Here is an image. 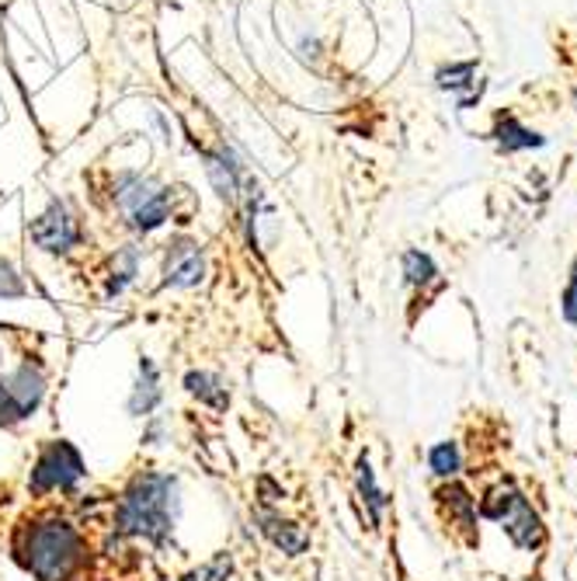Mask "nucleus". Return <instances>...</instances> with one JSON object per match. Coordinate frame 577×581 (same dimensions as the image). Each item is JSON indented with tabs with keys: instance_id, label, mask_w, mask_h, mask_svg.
<instances>
[{
	"instance_id": "obj_1",
	"label": "nucleus",
	"mask_w": 577,
	"mask_h": 581,
	"mask_svg": "<svg viewBox=\"0 0 577 581\" xmlns=\"http://www.w3.org/2000/svg\"><path fill=\"white\" fill-rule=\"evenodd\" d=\"M14 561L35 581H77L87 568V540L70 519L39 516L18 526Z\"/></svg>"
},
{
	"instance_id": "obj_2",
	"label": "nucleus",
	"mask_w": 577,
	"mask_h": 581,
	"mask_svg": "<svg viewBox=\"0 0 577 581\" xmlns=\"http://www.w3.org/2000/svg\"><path fill=\"white\" fill-rule=\"evenodd\" d=\"M178 519V477L160 470H139L115 505V537L167 543Z\"/></svg>"
},
{
	"instance_id": "obj_3",
	"label": "nucleus",
	"mask_w": 577,
	"mask_h": 581,
	"mask_svg": "<svg viewBox=\"0 0 577 581\" xmlns=\"http://www.w3.org/2000/svg\"><path fill=\"white\" fill-rule=\"evenodd\" d=\"M112 206L129 230L154 234L171 220V188L139 172H118L112 181Z\"/></svg>"
},
{
	"instance_id": "obj_4",
	"label": "nucleus",
	"mask_w": 577,
	"mask_h": 581,
	"mask_svg": "<svg viewBox=\"0 0 577 581\" xmlns=\"http://www.w3.org/2000/svg\"><path fill=\"white\" fill-rule=\"evenodd\" d=\"M484 516L494 519V522H501V529L508 532V540L518 550H536L546 540V529H543L539 512L512 488V484H504V488H494L484 498Z\"/></svg>"
},
{
	"instance_id": "obj_5",
	"label": "nucleus",
	"mask_w": 577,
	"mask_h": 581,
	"mask_svg": "<svg viewBox=\"0 0 577 581\" xmlns=\"http://www.w3.org/2000/svg\"><path fill=\"white\" fill-rule=\"evenodd\" d=\"M84 459L81 453L70 446L66 439H56V443H45L35 456L32 464V477H29V491L35 498H45V495H70L84 480Z\"/></svg>"
},
{
	"instance_id": "obj_6",
	"label": "nucleus",
	"mask_w": 577,
	"mask_h": 581,
	"mask_svg": "<svg viewBox=\"0 0 577 581\" xmlns=\"http://www.w3.org/2000/svg\"><path fill=\"white\" fill-rule=\"evenodd\" d=\"M29 240L45 255H70L84 240V227L66 203H50L45 212H39L32 220Z\"/></svg>"
},
{
	"instance_id": "obj_7",
	"label": "nucleus",
	"mask_w": 577,
	"mask_h": 581,
	"mask_svg": "<svg viewBox=\"0 0 577 581\" xmlns=\"http://www.w3.org/2000/svg\"><path fill=\"white\" fill-rule=\"evenodd\" d=\"M206 279V255L199 251L196 240H175L167 245V258H164V286L171 289H191Z\"/></svg>"
},
{
	"instance_id": "obj_8",
	"label": "nucleus",
	"mask_w": 577,
	"mask_h": 581,
	"mask_svg": "<svg viewBox=\"0 0 577 581\" xmlns=\"http://www.w3.org/2000/svg\"><path fill=\"white\" fill-rule=\"evenodd\" d=\"M436 498H439V505H442V512H445L449 526L460 529L470 543H476V501L470 498V491L463 488V484L449 480L445 488L436 491Z\"/></svg>"
},
{
	"instance_id": "obj_9",
	"label": "nucleus",
	"mask_w": 577,
	"mask_h": 581,
	"mask_svg": "<svg viewBox=\"0 0 577 581\" xmlns=\"http://www.w3.org/2000/svg\"><path fill=\"white\" fill-rule=\"evenodd\" d=\"M206 175H209L212 188L220 191V199H227V203L240 199V188H244V167H240V160L233 157L230 147L206 154Z\"/></svg>"
},
{
	"instance_id": "obj_10",
	"label": "nucleus",
	"mask_w": 577,
	"mask_h": 581,
	"mask_svg": "<svg viewBox=\"0 0 577 581\" xmlns=\"http://www.w3.org/2000/svg\"><path fill=\"white\" fill-rule=\"evenodd\" d=\"M258 526H261V532L269 537L282 553H288V557H296V553H303L306 547H310V537L306 532L296 526V522H288V519H279V516H272V512H261L258 516Z\"/></svg>"
},
{
	"instance_id": "obj_11",
	"label": "nucleus",
	"mask_w": 577,
	"mask_h": 581,
	"mask_svg": "<svg viewBox=\"0 0 577 581\" xmlns=\"http://www.w3.org/2000/svg\"><path fill=\"white\" fill-rule=\"evenodd\" d=\"M160 373L150 359H139V380L133 386V397H129V411L136 418H147L150 411L160 404Z\"/></svg>"
},
{
	"instance_id": "obj_12",
	"label": "nucleus",
	"mask_w": 577,
	"mask_h": 581,
	"mask_svg": "<svg viewBox=\"0 0 577 581\" xmlns=\"http://www.w3.org/2000/svg\"><path fill=\"white\" fill-rule=\"evenodd\" d=\"M494 139H497V147L504 151V154H518V151H536V147H543V136L539 133H533V129H525L515 115H504L501 123H497V129H494Z\"/></svg>"
},
{
	"instance_id": "obj_13",
	"label": "nucleus",
	"mask_w": 577,
	"mask_h": 581,
	"mask_svg": "<svg viewBox=\"0 0 577 581\" xmlns=\"http://www.w3.org/2000/svg\"><path fill=\"white\" fill-rule=\"evenodd\" d=\"M185 391L196 397V401H202V404H209V407H216V411H223L227 404H230V391H227V383L216 376V373H188L185 376Z\"/></svg>"
},
{
	"instance_id": "obj_14",
	"label": "nucleus",
	"mask_w": 577,
	"mask_h": 581,
	"mask_svg": "<svg viewBox=\"0 0 577 581\" xmlns=\"http://www.w3.org/2000/svg\"><path fill=\"white\" fill-rule=\"evenodd\" d=\"M136 272H139V251H136L133 245H126L123 251H115V261H112L105 293H108V297H118V293H123V289L136 279Z\"/></svg>"
},
{
	"instance_id": "obj_15",
	"label": "nucleus",
	"mask_w": 577,
	"mask_h": 581,
	"mask_svg": "<svg viewBox=\"0 0 577 581\" xmlns=\"http://www.w3.org/2000/svg\"><path fill=\"white\" fill-rule=\"evenodd\" d=\"M403 276L415 289H424L431 282H439V264L424 251H403Z\"/></svg>"
},
{
	"instance_id": "obj_16",
	"label": "nucleus",
	"mask_w": 577,
	"mask_h": 581,
	"mask_svg": "<svg viewBox=\"0 0 577 581\" xmlns=\"http://www.w3.org/2000/svg\"><path fill=\"white\" fill-rule=\"evenodd\" d=\"M358 495H363V501L369 505V516H373V522H379V512L387 508V495L379 491V484H376V474H373V467H369V456H363L358 459Z\"/></svg>"
},
{
	"instance_id": "obj_17",
	"label": "nucleus",
	"mask_w": 577,
	"mask_h": 581,
	"mask_svg": "<svg viewBox=\"0 0 577 581\" xmlns=\"http://www.w3.org/2000/svg\"><path fill=\"white\" fill-rule=\"evenodd\" d=\"M436 84H439L442 91H455V94L476 87V63L466 60V63H449V66H442L439 74H436Z\"/></svg>"
},
{
	"instance_id": "obj_18",
	"label": "nucleus",
	"mask_w": 577,
	"mask_h": 581,
	"mask_svg": "<svg viewBox=\"0 0 577 581\" xmlns=\"http://www.w3.org/2000/svg\"><path fill=\"white\" fill-rule=\"evenodd\" d=\"M428 467L436 477H455L460 474V446L455 443H439V446H431L428 449Z\"/></svg>"
},
{
	"instance_id": "obj_19",
	"label": "nucleus",
	"mask_w": 577,
	"mask_h": 581,
	"mask_svg": "<svg viewBox=\"0 0 577 581\" xmlns=\"http://www.w3.org/2000/svg\"><path fill=\"white\" fill-rule=\"evenodd\" d=\"M29 289H25V279L18 276V269L8 261V258H0V300H18V297H25Z\"/></svg>"
},
{
	"instance_id": "obj_20",
	"label": "nucleus",
	"mask_w": 577,
	"mask_h": 581,
	"mask_svg": "<svg viewBox=\"0 0 577 581\" xmlns=\"http://www.w3.org/2000/svg\"><path fill=\"white\" fill-rule=\"evenodd\" d=\"M227 574H230V557L227 553H216L209 564L188 571L181 581H227Z\"/></svg>"
},
{
	"instance_id": "obj_21",
	"label": "nucleus",
	"mask_w": 577,
	"mask_h": 581,
	"mask_svg": "<svg viewBox=\"0 0 577 581\" xmlns=\"http://www.w3.org/2000/svg\"><path fill=\"white\" fill-rule=\"evenodd\" d=\"M18 422H25V418H21V411L14 407V401L8 394V383L0 380V428H14Z\"/></svg>"
},
{
	"instance_id": "obj_22",
	"label": "nucleus",
	"mask_w": 577,
	"mask_h": 581,
	"mask_svg": "<svg viewBox=\"0 0 577 581\" xmlns=\"http://www.w3.org/2000/svg\"><path fill=\"white\" fill-rule=\"evenodd\" d=\"M560 310H564V321L577 328V261H574V272H570V282L564 289V300H560Z\"/></svg>"
}]
</instances>
